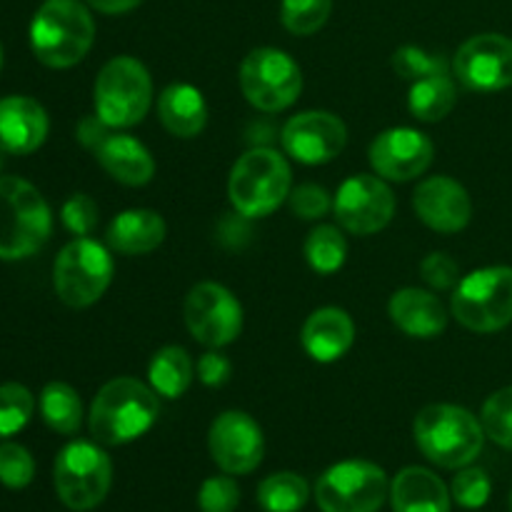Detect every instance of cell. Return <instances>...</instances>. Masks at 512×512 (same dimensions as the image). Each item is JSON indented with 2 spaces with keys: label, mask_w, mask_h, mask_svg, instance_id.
Segmentation results:
<instances>
[{
  "label": "cell",
  "mask_w": 512,
  "mask_h": 512,
  "mask_svg": "<svg viewBox=\"0 0 512 512\" xmlns=\"http://www.w3.org/2000/svg\"><path fill=\"white\" fill-rule=\"evenodd\" d=\"M160 415L158 393L135 378H115L90 405V435L100 445H125L148 433Z\"/></svg>",
  "instance_id": "1"
},
{
  "label": "cell",
  "mask_w": 512,
  "mask_h": 512,
  "mask_svg": "<svg viewBox=\"0 0 512 512\" xmlns=\"http://www.w3.org/2000/svg\"><path fill=\"white\" fill-rule=\"evenodd\" d=\"M95 40L93 15L78 0H45L30 23V48L48 68H73Z\"/></svg>",
  "instance_id": "2"
},
{
  "label": "cell",
  "mask_w": 512,
  "mask_h": 512,
  "mask_svg": "<svg viewBox=\"0 0 512 512\" xmlns=\"http://www.w3.org/2000/svg\"><path fill=\"white\" fill-rule=\"evenodd\" d=\"M413 433L420 453L448 470L468 468L485 443L483 423L470 410L445 403L420 410Z\"/></svg>",
  "instance_id": "3"
},
{
  "label": "cell",
  "mask_w": 512,
  "mask_h": 512,
  "mask_svg": "<svg viewBox=\"0 0 512 512\" xmlns=\"http://www.w3.org/2000/svg\"><path fill=\"white\" fill-rule=\"evenodd\" d=\"M50 205L28 180L0 178V260H23L38 253L50 238Z\"/></svg>",
  "instance_id": "4"
},
{
  "label": "cell",
  "mask_w": 512,
  "mask_h": 512,
  "mask_svg": "<svg viewBox=\"0 0 512 512\" xmlns=\"http://www.w3.org/2000/svg\"><path fill=\"white\" fill-rule=\"evenodd\" d=\"M290 190H293V173L288 160L278 150H248L230 170V203L243 218H265L288 200Z\"/></svg>",
  "instance_id": "5"
},
{
  "label": "cell",
  "mask_w": 512,
  "mask_h": 512,
  "mask_svg": "<svg viewBox=\"0 0 512 512\" xmlns=\"http://www.w3.org/2000/svg\"><path fill=\"white\" fill-rule=\"evenodd\" d=\"M153 105L148 68L130 55L108 60L95 80V115L108 128H133Z\"/></svg>",
  "instance_id": "6"
},
{
  "label": "cell",
  "mask_w": 512,
  "mask_h": 512,
  "mask_svg": "<svg viewBox=\"0 0 512 512\" xmlns=\"http://www.w3.org/2000/svg\"><path fill=\"white\" fill-rule=\"evenodd\" d=\"M455 320L473 333H495L512 323V268L475 270L465 275L450 303Z\"/></svg>",
  "instance_id": "7"
},
{
  "label": "cell",
  "mask_w": 512,
  "mask_h": 512,
  "mask_svg": "<svg viewBox=\"0 0 512 512\" xmlns=\"http://www.w3.org/2000/svg\"><path fill=\"white\" fill-rule=\"evenodd\" d=\"M55 493L65 508L88 512L98 508L113 483V465L103 448L88 440L68 443L55 458Z\"/></svg>",
  "instance_id": "8"
},
{
  "label": "cell",
  "mask_w": 512,
  "mask_h": 512,
  "mask_svg": "<svg viewBox=\"0 0 512 512\" xmlns=\"http://www.w3.org/2000/svg\"><path fill=\"white\" fill-rule=\"evenodd\" d=\"M113 270V255L105 245L93 238H75L55 260V293L70 308H88L110 288Z\"/></svg>",
  "instance_id": "9"
},
{
  "label": "cell",
  "mask_w": 512,
  "mask_h": 512,
  "mask_svg": "<svg viewBox=\"0 0 512 512\" xmlns=\"http://www.w3.org/2000/svg\"><path fill=\"white\" fill-rule=\"evenodd\" d=\"M240 90L253 108L280 113L298 100L303 73L285 50L255 48L240 65Z\"/></svg>",
  "instance_id": "10"
},
{
  "label": "cell",
  "mask_w": 512,
  "mask_h": 512,
  "mask_svg": "<svg viewBox=\"0 0 512 512\" xmlns=\"http://www.w3.org/2000/svg\"><path fill=\"white\" fill-rule=\"evenodd\" d=\"M385 470L368 460H343L320 475L315 500L323 512H378L388 498Z\"/></svg>",
  "instance_id": "11"
},
{
  "label": "cell",
  "mask_w": 512,
  "mask_h": 512,
  "mask_svg": "<svg viewBox=\"0 0 512 512\" xmlns=\"http://www.w3.org/2000/svg\"><path fill=\"white\" fill-rule=\"evenodd\" d=\"M185 325L205 348H223L238 340L243 330V308L228 288L218 283H198L185 298Z\"/></svg>",
  "instance_id": "12"
},
{
  "label": "cell",
  "mask_w": 512,
  "mask_h": 512,
  "mask_svg": "<svg viewBox=\"0 0 512 512\" xmlns=\"http://www.w3.org/2000/svg\"><path fill=\"white\" fill-rule=\"evenodd\" d=\"M460 83L473 93H498L512 85V38L500 33L473 35L453 58Z\"/></svg>",
  "instance_id": "13"
},
{
  "label": "cell",
  "mask_w": 512,
  "mask_h": 512,
  "mask_svg": "<svg viewBox=\"0 0 512 512\" xmlns=\"http://www.w3.org/2000/svg\"><path fill=\"white\" fill-rule=\"evenodd\" d=\"M340 228L353 235H373L395 215V195L383 178L353 175L338 188L333 200Z\"/></svg>",
  "instance_id": "14"
},
{
  "label": "cell",
  "mask_w": 512,
  "mask_h": 512,
  "mask_svg": "<svg viewBox=\"0 0 512 512\" xmlns=\"http://www.w3.org/2000/svg\"><path fill=\"white\" fill-rule=\"evenodd\" d=\"M208 448L220 470L228 475H248L263 463V430L243 410H228L210 425Z\"/></svg>",
  "instance_id": "15"
},
{
  "label": "cell",
  "mask_w": 512,
  "mask_h": 512,
  "mask_svg": "<svg viewBox=\"0 0 512 512\" xmlns=\"http://www.w3.org/2000/svg\"><path fill=\"white\" fill-rule=\"evenodd\" d=\"M285 153L305 165H323L338 158L348 143V128L328 110H305L283 125Z\"/></svg>",
  "instance_id": "16"
},
{
  "label": "cell",
  "mask_w": 512,
  "mask_h": 512,
  "mask_svg": "<svg viewBox=\"0 0 512 512\" xmlns=\"http://www.w3.org/2000/svg\"><path fill=\"white\" fill-rule=\"evenodd\" d=\"M433 140L413 128H390L370 145V165L383 180H413L430 168Z\"/></svg>",
  "instance_id": "17"
},
{
  "label": "cell",
  "mask_w": 512,
  "mask_h": 512,
  "mask_svg": "<svg viewBox=\"0 0 512 512\" xmlns=\"http://www.w3.org/2000/svg\"><path fill=\"white\" fill-rule=\"evenodd\" d=\"M413 208L418 218L438 233H460L473 218L468 190L448 175L423 180L413 195Z\"/></svg>",
  "instance_id": "18"
},
{
  "label": "cell",
  "mask_w": 512,
  "mask_h": 512,
  "mask_svg": "<svg viewBox=\"0 0 512 512\" xmlns=\"http://www.w3.org/2000/svg\"><path fill=\"white\" fill-rule=\"evenodd\" d=\"M88 150L98 158V163L103 165L105 173H108L110 178L118 180V183L138 188V185H145L153 180V155H150V150L145 148L140 140H135L133 135L113 133V128H105Z\"/></svg>",
  "instance_id": "19"
},
{
  "label": "cell",
  "mask_w": 512,
  "mask_h": 512,
  "mask_svg": "<svg viewBox=\"0 0 512 512\" xmlns=\"http://www.w3.org/2000/svg\"><path fill=\"white\" fill-rule=\"evenodd\" d=\"M48 113L25 95L0 100V150L8 155H28L48 138Z\"/></svg>",
  "instance_id": "20"
},
{
  "label": "cell",
  "mask_w": 512,
  "mask_h": 512,
  "mask_svg": "<svg viewBox=\"0 0 512 512\" xmlns=\"http://www.w3.org/2000/svg\"><path fill=\"white\" fill-rule=\"evenodd\" d=\"M390 320L410 338H438L448 325V313L438 295L420 288H403L390 298Z\"/></svg>",
  "instance_id": "21"
},
{
  "label": "cell",
  "mask_w": 512,
  "mask_h": 512,
  "mask_svg": "<svg viewBox=\"0 0 512 512\" xmlns=\"http://www.w3.org/2000/svg\"><path fill=\"white\" fill-rule=\"evenodd\" d=\"M355 343V325L345 310L320 308L305 320L303 348L318 363H335Z\"/></svg>",
  "instance_id": "22"
},
{
  "label": "cell",
  "mask_w": 512,
  "mask_h": 512,
  "mask_svg": "<svg viewBox=\"0 0 512 512\" xmlns=\"http://www.w3.org/2000/svg\"><path fill=\"white\" fill-rule=\"evenodd\" d=\"M450 490L428 468H405L390 485L393 512H450Z\"/></svg>",
  "instance_id": "23"
},
{
  "label": "cell",
  "mask_w": 512,
  "mask_h": 512,
  "mask_svg": "<svg viewBox=\"0 0 512 512\" xmlns=\"http://www.w3.org/2000/svg\"><path fill=\"white\" fill-rule=\"evenodd\" d=\"M160 123L175 138H195L208 123V103L190 83H173L158 98Z\"/></svg>",
  "instance_id": "24"
},
{
  "label": "cell",
  "mask_w": 512,
  "mask_h": 512,
  "mask_svg": "<svg viewBox=\"0 0 512 512\" xmlns=\"http://www.w3.org/2000/svg\"><path fill=\"white\" fill-rule=\"evenodd\" d=\"M165 220L155 210H125L108 225V245L123 255L153 253L165 240Z\"/></svg>",
  "instance_id": "25"
},
{
  "label": "cell",
  "mask_w": 512,
  "mask_h": 512,
  "mask_svg": "<svg viewBox=\"0 0 512 512\" xmlns=\"http://www.w3.org/2000/svg\"><path fill=\"white\" fill-rule=\"evenodd\" d=\"M193 373L195 368L188 350L178 348V345H168V348L158 350L148 365L150 388L168 400L180 398L190 388Z\"/></svg>",
  "instance_id": "26"
},
{
  "label": "cell",
  "mask_w": 512,
  "mask_h": 512,
  "mask_svg": "<svg viewBox=\"0 0 512 512\" xmlns=\"http://www.w3.org/2000/svg\"><path fill=\"white\" fill-rule=\"evenodd\" d=\"M458 90L450 75H430V78L415 80L408 95V108L413 118L423 123H438L455 108Z\"/></svg>",
  "instance_id": "27"
},
{
  "label": "cell",
  "mask_w": 512,
  "mask_h": 512,
  "mask_svg": "<svg viewBox=\"0 0 512 512\" xmlns=\"http://www.w3.org/2000/svg\"><path fill=\"white\" fill-rule=\"evenodd\" d=\"M40 415L55 433L75 435L83 423L80 395L68 383H48L40 393Z\"/></svg>",
  "instance_id": "28"
},
{
  "label": "cell",
  "mask_w": 512,
  "mask_h": 512,
  "mask_svg": "<svg viewBox=\"0 0 512 512\" xmlns=\"http://www.w3.org/2000/svg\"><path fill=\"white\" fill-rule=\"evenodd\" d=\"M310 498L308 480L295 473H275L258 488V503L265 512H298Z\"/></svg>",
  "instance_id": "29"
},
{
  "label": "cell",
  "mask_w": 512,
  "mask_h": 512,
  "mask_svg": "<svg viewBox=\"0 0 512 512\" xmlns=\"http://www.w3.org/2000/svg\"><path fill=\"white\" fill-rule=\"evenodd\" d=\"M305 258L315 273H335L343 268L345 258H348V240L335 225H318L310 230L308 240H305Z\"/></svg>",
  "instance_id": "30"
},
{
  "label": "cell",
  "mask_w": 512,
  "mask_h": 512,
  "mask_svg": "<svg viewBox=\"0 0 512 512\" xmlns=\"http://www.w3.org/2000/svg\"><path fill=\"white\" fill-rule=\"evenodd\" d=\"M33 408V393L25 385H0V438H10V435L20 433L33 418Z\"/></svg>",
  "instance_id": "31"
},
{
  "label": "cell",
  "mask_w": 512,
  "mask_h": 512,
  "mask_svg": "<svg viewBox=\"0 0 512 512\" xmlns=\"http://www.w3.org/2000/svg\"><path fill=\"white\" fill-rule=\"evenodd\" d=\"M333 0H283L280 20L293 35H313L328 23Z\"/></svg>",
  "instance_id": "32"
},
{
  "label": "cell",
  "mask_w": 512,
  "mask_h": 512,
  "mask_svg": "<svg viewBox=\"0 0 512 512\" xmlns=\"http://www.w3.org/2000/svg\"><path fill=\"white\" fill-rule=\"evenodd\" d=\"M483 428L493 443L512 450V385L490 395L483 405Z\"/></svg>",
  "instance_id": "33"
},
{
  "label": "cell",
  "mask_w": 512,
  "mask_h": 512,
  "mask_svg": "<svg viewBox=\"0 0 512 512\" xmlns=\"http://www.w3.org/2000/svg\"><path fill=\"white\" fill-rule=\"evenodd\" d=\"M393 68L400 78L405 80H423L430 75H448V65L440 55L425 53L423 48L415 45H403L393 53Z\"/></svg>",
  "instance_id": "34"
},
{
  "label": "cell",
  "mask_w": 512,
  "mask_h": 512,
  "mask_svg": "<svg viewBox=\"0 0 512 512\" xmlns=\"http://www.w3.org/2000/svg\"><path fill=\"white\" fill-rule=\"evenodd\" d=\"M35 460L23 445L3 443L0 445V483L10 490H23L33 483Z\"/></svg>",
  "instance_id": "35"
},
{
  "label": "cell",
  "mask_w": 512,
  "mask_h": 512,
  "mask_svg": "<svg viewBox=\"0 0 512 512\" xmlns=\"http://www.w3.org/2000/svg\"><path fill=\"white\" fill-rule=\"evenodd\" d=\"M490 490H493V485H490L488 473L480 468H463L450 485V495L465 510L483 508L490 500Z\"/></svg>",
  "instance_id": "36"
},
{
  "label": "cell",
  "mask_w": 512,
  "mask_h": 512,
  "mask_svg": "<svg viewBox=\"0 0 512 512\" xmlns=\"http://www.w3.org/2000/svg\"><path fill=\"white\" fill-rule=\"evenodd\" d=\"M60 218H63V225L70 233L78 235V238H88L95 225H98V205L90 195L75 193L63 203Z\"/></svg>",
  "instance_id": "37"
},
{
  "label": "cell",
  "mask_w": 512,
  "mask_h": 512,
  "mask_svg": "<svg viewBox=\"0 0 512 512\" xmlns=\"http://www.w3.org/2000/svg\"><path fill=\"white\" fill-rule=\"evenodd\" d=\"M240 503V490L233 478H208L198 493V505L203 512H235Z\"/></svg>",
  "instance_id": "38"
},
{
  "label": "cell",
  "mask_w": 512,
  "mask_h": 512,
  "mask_svg": "<svg viewBox=\"0 0 512 512\" xmlns=\"http://www.w3.org/2000/svg\"><path fill=\"white\" fill-rule=\"evenodd\" d=\"M288 200H290V210L303 220H318L323 218V215H328V210L333 208L328 190L313 183L298 185L295 190H290Z\"/></svg>",
  "instance_id": "39"
},
{
  "label": "cell",
  "mask_w": 512,
  "mask_h": 512,
  "mask_svg": "<svg viewBox=\"0 0 512 512\" xmlns=\"http://www.w3.org/2000/svg\"><path fill=\"white\" fill-rule=\"evenodd\" d=\"M420 273L423 280L435 290H450L458 285L460 268L448 253H430L428 258L420 263Z\"/></svg>",
  "instance_id": "40"
},
{
  "label": "cell",
  "mask_w": 512,
  "mask_h": 512,
  "mask_svg": "<svg viewBox=\"0 0 512 512\" xmlns=\"http://www.w3.org/2000/svg\"><path fill=\"white\" fill-rule=\"evenodd\" d=\"M198 378L200 383L218 388V385L228 383L230 378V360L220 353H205L198 360Z\"/></svg>",
  "instance_id": "41"
},
{
  "label": "cell",
  "mask_w": 512,
  "mask_h": 512,
  "mask_svg": "<svg viewBox=\"0 0 512 512\" xmlns=\"http://www.w3.org/2000/svg\"><path fill=\"white\" fill-rule=\"evenodd\" d=\"M90 5H93L98 13H105V15H123L128 13V10L138 8L143 0H88Z\"/></svg>",
  "instance_id": "42"
},
{
  "label": "cell",
  "mask_w": 512,
  "mask_h": 512,
  "mask_svg": "<svg viewBox=\"0 0 512 512\" xmlns=\"http://www.w3.org/2000/svg\"><path fill=\"white\" fill-rule=\"evenodd\" d=\"M0 68H3V45H0Z\"/></svg>",
  "instance_id": "43"
},
{
  "label": "cell",
  "mask_w": 512,
  "mask_h": 512,
  "mask_svg": "<svg viewBox=\"0 0 512 512\" xmlns=\"http://www.w3.org/2000/svg\"><path fill=\"white\" fill-rule=\"evenodd\" d=\"M0 168H3V150H0Z\"/></svg>",
  "instance_id": "44"
},
{
  "label": "cell",
  "mask_w": 512,
  "mask_h": 512,
  "mask_svg": "<svg viewBox=\"0 0 512 512\" xmlns=\"http://www.w3.org/2000/svg\"><path fill=\"white\" fill-rule=\"evenodd\" d=\"M510 510H512V495H510Z\"/></svg>",
  "instance_id": "45"
}]
</instances>
